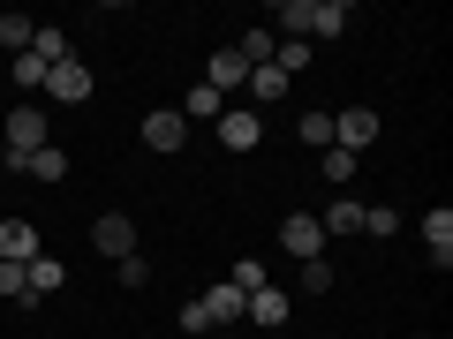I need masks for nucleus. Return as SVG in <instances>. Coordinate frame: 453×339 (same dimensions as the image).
Wrapping results in <instances>:
<instances>
[{
  "instance_id": "5",
  "label": "nucleus",
  "mask_w": 453,
  "mask_h": 339,
  "mask_svg": "<svg viewBox=\"0 0 453 339\" xmlns=\"http://www.w3.org/2000/svg\"><path fill=\"white\" fill-rule=\"evenodd\" d=\"M280 249H288L295 264L325 257V226H318V211H288V219H280Z\"/></svg>"
},
{
  "instance_id": "30",
  "label": "nucleus",
  "mask_w": 453,
  "mask_h": 339,
  "mask_svg": "<svg viewBox=\"0 0 453 339\" xmlns=\"http://www.w3.org/2000/svg\"><path fill=\"white\" fill-rule=\"evenodd\" d=\"M211 339H234V332H211Z\"/></svg>"
},
{
  "instance_id": "3",
  "label": "nucleus",
  "mask_w": 453,
  "mask_h": 339,
  "mask_svg": "<svg viewBox=\"0 0 453 339\" xmlns=\"http://www.w3.org/2000/svg\"><path fill=\"white\" fill-rule=\"evenodd\" d=\"M91 249L113 257V264L136 257V219H129V211H98V219H91Z\"/></svg>"
},
{
  "instance_id": "11",
  "label": "nucleus",
  "mask_w": 453,
  "mask_h": 339,
  "mask_svg": "<svg viewBox=\"0 0 453 339\" xmlns=\"http://www.w3.org/2000/svg\"><path fill=\"white\" fill-rule=\"evenodd\" d=\"M423 249H431L438 272L453 264V204H431V211H423Z\"/></svg>"
},
{
  "instance_id": "9",
  "label": "nucleus",
  "mask_w": 453,
  "mask_h": 339,
  "mask_svg": "<svg viewBox=\"0 0 453 339\" xmlns=\"http://www.w3.org/2000/svg\"><path fill=\"white\" fill-rule=\"evenodd\" d=\"M46 98H61V106H83V98H91V68H83L76 53H68V61H53V68H46Z\"/></svg>"
},
{
  "instance_id": "19",
  "label": "nucleus",
  "mask_w": 453,
  "mask_h": 339,
  "mask_svg": "<svg viewBox=\"0 0 453 339\" xmlns=\"http://www.w3.org/2000/svg\"><path fill=\"white\" fill-rule=\"evenodd\" d=\"M31 53H38V61H68V31H61V23H38V31H31Z\"/></svg>"
},
{
  "instance_id": "23",
  "label": "nucleus",
  "mask_w": 453,
  "mask_h": 339,
  "mask_svg": "<svg viewBox=\"0 0 453 339\" xmlns=\"http://www.w3.org/2000/svg\"><path fill=\"white\" fill-rule=\"evenodd\" d=\"M0 302H16V309H38V302H31V279H23V264H0Z\"/></svg>"
},
{
  "instance_id": "1",
  "label": "nucleus",
  "mask_w": 453,
  "mask_h": 339,
  "mask_svg": "<svg viewBox=\"0 0 453 339\" xmlns=\"http://www.w3.org/2000/svg\"><path fill=\"white\" fill-rule=\"evenodd\" d=\"M348 23H356L348 0H273V8H265V31H273V38H303V46L340 38Z\"/></svg>"
},
{
  "instance_id": "15",
  "label": "nucleus",
  "mask_w": 453,
  "mask_h": 339,
  "mask_svg": "<svg viewBox=\"0 0 453 339\" xmlns=\"http://www.w3.org/2000/svg\"><path fill=\"white\" fill-rule=\"evenodd\" d=\"M23 279H31V302H46V294H61V287H68V264H61V257H46V249H38V257L23 264Z\"/></svg>"
},
{
  "instance_id": "26",
  "label": "nucleus",
  "mask_w": 453,
  "mask_h": 339,
  "mask_svg": "<svg viewBox=\"0 0 453 339\" xmlns=\"http://www.w3.org/2000/svg\"><path fill=\"white\" fill-rule=\"evenodd\" d=\"M16 91H23V98L46 91V61H38V53H16Z\"/></svg>"
},
{
  "instance_id": "27",
  "label": "nucleus",
  "mask_w": 453,
  "mask_h": 339,
  "mask_svg": "<svg viewBox=\"0 0 453 339\" xmlns=\"http://www.w3.org/2000/svg\"><path fill=\"white\" fill-rule=\"evenodd\" d=\"M226 287L257 294V287H273V279H265V264H257V257H242V264H234V272H226Z\"/></svg>"
},
{
  "instance_id": "4",
  "label": "nucleus",
  "mask_w": 453,
  "mask_h": 339,
  "mask_svg": "<svg viewBox=\"0 0 453 339\" xmlns=\"http://www.w3.org/2000/svg\"><path fill=\"white\" fill-rule=\"evenodd\" d=\"M211 129H219V151H257L265 144V113L257 106H226Z\"/></svg>"
},
{
  "instance_id": "2",
  "label": "nucleus",
  "mask_w": 453,
  "mask_h": 339,
  "mask_svg": "<svg viewBox=\"0 0 453 339\" xmlns=\"http://www.w3.org/2000/svg\"><path fill=\"white\" fill-rule=\"evenodd\" d=\"M0 144H8V166H23L31 151H46V106H38V98H16V113L0 121Z\"/></svg>"
},
{
  "instance_id": "16",
  "label": "nucleus",
  "mask_w": 453,
  "mask_h": 339,
  "mask_svg": "<svg viewBox=\"0 0 453 339\" xmlns=\"http://www.w3.org/2000/svg\"><path fill=\"white\" fill-rule=\"evenodd\" d=\"M242 91H250V98H257V113H265V106H280V98H288V91H295V83H288V76H280V68H273V61H265V68H250V83H242Z\"/></svg>"
},
{
  "instance_id": "12",
  "label": "nucleus",
  "mask_w": 453,
  "mask_h": 339,
  "mask_svg": "<svg viewBox=\"0 0 453 339\" xmlns=\"http://www.w3.org/2000/svg\"><path fill=\"white\" fill-rule=\"evenodd\" d=\"M288 317H295V302L280 287H257V294H250V309H242V324H257V332H280Z\"/></svg>"
},
{
  "instance_id": "25",
  "label": "nucleus",
  "mask_w": 453,
  "mask_h": 339,
  "mask_svg": "<svg viewBox=\"0 0 453 339\" xmlns=\"http://www.w3.org/2000/svg\"><path fill=\"white\" fill-rule=\"evenodd\" d=\"M295 287H303V294H325V287H333V264H325V257L295 264Z\"/></svg>"
},
{
  "instance_id": "10",
  "label": "nucleus",
  "mask_w": 453,
  "mask_h": 339,
  "mask_svg": "<svg viewBox=\"0 0 453 339\" xmlns=\"http://www.w3.org/2000/svg\"><path fill=\"white\" fill-rule=\"evenodd\" d=\"M204 83H211V91H219V98H234V91H242V83H250V61H242V53H234V46H219V53H211V61H204Z\"/></svg>"
},
{
  "instance_id": "18",
  "label": "nucleus",
  "mask_w": 453,
  "mask_h": 339,
  "mask_svg": "<svg viewBox=\"0 0 453 339\" xmlns=\"http://www.w3.org/2000/svg\"><path fill=\"white\" fill-rule=\"evenodd\" d=\"M295 136H303L310 151H333V113H325V106H310L303 121H295Z\"/></svg>"
},
{
  "instance_id": "24",
  "label": "nucleus",
  "mask_w": 453,
  "mask_h": 339,
  "mask_svg": "<svg viewBox=\"0 0 453 339\" xmlns=\"http://www.w3.org/2000/svg\"><path fill=\"white\" fill-rule=\"evenodd\" d=\"M31 31H38L31 16H0V46H8V61H16V53H31Z\"/></svg>"
},
{
  "instance_id": "14",
  "label": "nucleus",
  "mask_w": 453,
  "mask_h": 339,
  "mask_svg": "<svg viewBox=\"0 0 453 339\" xmlns=\"http://www.w3.org/2000/svg\"><path fill=\"white\" fill-rule=\"evenodd\" d=\"M38 249H46V242H38L31 219H0V264H31Z\"/></svg>"
},
{
  "instance_id": "29",
  "label": "nucleus",
  "mask_w": 453,
  "mask_h": 339,
  "mask_svg": "<svg viewBox=\"0 0 453 339\" xmlns=\"http://www.w3.org/2000/svg\"><path fill=\"white\" fill-rule=\"evenodd\" d=\"M0 166H8V144H0Z\"/></svg>"
},
{
  "instance_id": "28",
  "label": "nucleus",
  "mask_w": 453,
  "mask_h": 339,
  "mask_svg": "<svg viewBox=\"0 0 453 339\" xmlns=\"http://www.w3.org/2000/svg\"><path fill=\"white\" fill-rule=\"evenodd\" d=\"M113 279L136 294V287H151V264H144V257H121V264H113Z\"/></svg>"
},
{
  "instance_id": "17",
  "label": "nucleus",
  "mask_w": 453,
  "mask_h": 339,
  "mask_svg": "<svg viewBox=\"0 0 453 339\" xmlns=\"http://www.w3.org/2000/svg\"><path fill=\"white\" fill-rule=\"evenodd\" d=\"M16 174H31V181H68V151H61V144H46V151H31Z\"/></svg>"
},
{
  "instance_id": "20",
  "label": "nucleus",
  "mask_w": 453,
  "mask_h": 339,
  "mask_svg": "<svg viewBox=\"0 0 453 339\" xmlns=\"http://www.w3.org/2000/svg\"><path fill=\"white\" fill-rule=\"evenodd\" d=\"M234 53H242L250 68H265V61H273V53H280V38L265 31V23H250V31H242V46H234Z\"/></svg>"
},
{
  "instance_id": "13",
  "label": "nucleus",
  "mask_w": 453,
  "mask_h": 339,
  "mask_svg": "<svg viewBox=\"0 0 453 339\" xmlns=\"http://www.w3.org/2000/svg\"><path fill=\"white\" fill-rule=\"evenodd\" d=\"M325 242H348V234H363V196H333V204L318 211Z\"/></svg>"
},
{
  "instance_id": "8",
  "label": "nucleus",
  "mask_w": 453,
  "mask_h": 339,
  "mask_svg": "<svg viewBox=\"0 0 453 339\" xmlns=\"http://www.w3.org/2000/svg\"><path fill=\"white\" fill-rule=\"evenodd\" d=\"M189 121H181L174 106H159V113H144V151H159V159H174V151H189Z\"/></svg>"
},
{
  "instance_id": "22",
  "label": "nucleus",
  "mask_w": 453,
  "mask_h": 339,
  "mask_svg": "<svg viewBox=\"0 0 453 339\" xmlns=\"http://www.w3.org/2000/svg\"><path fill=\"white\" fill-rule=\"evenodd\" d=\"M363 234H371V242H393V234H401V211L393 204H363Z\"/></svg>"
},
{
  "instance_id": "6",
  "label": "nucleus",
  "mask_w": 453,
  "mask_h": 339,
  "mask_svg": "<svg viewBox=\"0 0 453 339\" xmlns=\"http://www.w3.org/2000/svg\"><path fill=\"white\" fill-rule=\"evenodd\" d=\"M196 309H204L211 332H234V324H242V309H250V294H242V287H226V279H211V287L196 294Z\"/></svg>"
},
{
  "instance_id": "21",
  "label": "nucleus",
  "mask_w": 453,
  "mask_h": 339,
  "mask_svg": "<svg viewBox=\"0 0 453 339\" xmlns=\"http://www.w3.org/2000/svg\"><path fill=\"white\" fill-rule=\"evenodd\" d=\"M318 166H325V181L348 196V181H356V166H363V159H356V151H318Z\"/></svg>"
},
{
  "instance_id": "7",
  "label": "nucleus",
  "mask_w": 453,
  "mask_h": 339,
  "mask_svg": "<svg viewBox=\"0 0 453 339\" xmlns=\"http://www.w3.org/2000/svg\"><path fill=\"white\" fill-rule=\"evenodd\" d=\"M378 144V106H348V113H333V151H371Z\"/></svg>"
}]
</instances>
